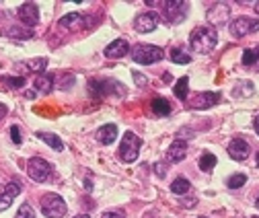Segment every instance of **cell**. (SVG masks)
I'll list each match as a JSON object with an SVG mask.
<instances>
[{"instance_id": "1", "label": "cell", "mask_w": 259, "mask_h": 218, "mask_svg": "<svg viewBox=\"0 0 259 218\" xmlns=\"http://www.w3.org/2000/svg\"><path fill=\"white\" fill-rule=\"evenodd\" d=\"M218 43V33L212 25H200L191 31L189 46L196 54H210Z\"/></svg>"}, {"instance_id": "2", "label": "cell", "mask_w": 259, "mask_h": 218, "mask_svg": "<svg viewBox=\"0 0 259 218\" xmlns=\"http://www.w3.org/2000/svg\"><path fill=\"white\" fill-rule=\"evenodd\" d=\"M142 146V138H138L134 132H125L119 144V157L125 163H134L138 159V152Z\"/></svg>"}, {"instance_id": "3", "label": "cell", "mask_w": 259, "mask_h": 218, "mask_svg": "<svg viewBox=\"0 0 259 218\" xmlns=\"http://www.w3.org/2000/svg\"><path fill=\"white\" fill-rule=\"evenodd\" d=\"M163 48H156V46H136L132 50V60L138 62V64H154V62L163 60Z\"/></svg>"}, {"instance_id": "4", "label": "cell", "mask_w": 259, "mask_h": 218, "mask_svg": "<svg viewBox=\"0 0 259 218\" xmlns=\"http://www.w3.org/2000/svg\"><path fill=\"white\" fill-rule=\"evenodd\" d=\"M41 212L46 218H62L66 214V202L58 194H48L41 198Z\"/></svg>"}, {"instance_id": "5", "label": "cell", "mask_w": 259, "mask_h": 218, "mask_svg": "<svg viewBox=\"0 0 259 218\" xmlns=\"http://www.w3.org/2000/svg\"><path fill=\"white\" fill-rule=\"evenodd\" d=\"M259 31V19H251V17H239L231 23V33L235 37H245L251 33Z\"/></svg>"}, {"instance_id": "6", "label": "cell", "mask_w": 259, "mask_h": 218, "mask_svg": "<svg viewBox=\"0 0 259 218\" xmlns=\"http://www.w3.org/2000/svg\"><path fill=\"white\" fill-rule=\"evenodd\" d=\"M27 173H29V177L33 179V181H39V183H44V181H48L50 179V175H52V165L48 163V161H44V159H39V157H33L29 161V165H27Z\"/></svg>"}, {"instance_id": "7", "label": "cell", "mask_w": 259, "mask_h": 218, "mask_svg": "<svg viewBox=\"0 0 259 218\" xmlns=\"http://www.w3.org/2000/svg\"><path fill=\"white\" fill-rule=\"evenodd\" d=\"M163 17L169 21V23H179L185 19L187 15V3H163Z\"/></svg>"}, {"instance_id": "8", "label": "cell", "mask_w": 259, "mask_h": 218, "mask_svg": "<svg viewBox=\"0 0 259 218\" xmlns=\"http://www.w3.org/2000/svg\"><path fill=\"white\" fill-rule=\"evenodd\" d=\"M158 27V15L156 13H142L134 19V29L138 33H150Z\"/></svg>"}, {"instance_id": "9", "label": "cell", "mask_w": 259, "mask_h": 218, "mask_svg": "<svg viewBox=\"0 0 259 218\" xmlns=\"http://www.w3.org/2000/svg\"><path fill=\"white\" fill-rule=\"evenodd\" d=\"M19 19H21L23 25H27V27H35V25L39 23V9H37V5H33V3L21 5V7H19Z\"/></svg>"}, {"instance_id": "10", "label": "cell", "mask_w": 259, "mask_h": 218, "mask_svg": "<svg viewBox=\"0 0 259 218\" xmlns=\"http://www.w3.org/2000/svg\"><path fill=\"white\" fill-rule=\"evenodd\" d=\"M19 194H21V183H19V181H11V183H7L5 192L0 194V212L9 210L11 204L15 202V198H17Z\"/></svg>"}, {"instance_id": "11", "label": "cell", "mask_w": 259, "mask_h": 218, "mask_svg": "<svg viewBox=\"0 0 259 218\" xmlns=\"http://www.w3.org/2000/svg\"><path fill=\"white\" fill-rule=\"evenodd\" d=\"M229 157L233 161H245L249 157V144L243 138H233L229 144Z\"/></svg>"}, {"instance_id": "12", "label": "cell", "mask_w": 259, "mask_h": 218, "mask_svg": "<svg viewBox=\"0 0 259 218\" xmlns=\"http://www.w3.org/2000/svg\"><path fill=\"white\" fill-rule=\"evenodd\" d=\"M218 101H220V95H218V93L204 91V93H198V95L191 99V107H196V109H208V107L216 105Z\"/></svg>"}, {"instance_id": "13", "label": "cell", "mask_w": 259, "mask_h": 218, "mask_svg": "<svg viewBox=\"0 0 259 218\" xmlns=\"http://www.w3.org/2000/svg\"><path fill=\"white\" fill-rule=\"evenodd\" d=\"M185 154H187V142L177 138V140L169 146V150H167V161H169V163H179V161L185 159Z\"/></svg>"}, {"instance_id": "14", "label": "cell", "mask_w": 259, "mask_h": 218, "mask_svg": "<svg viewBox=\"0 0 259 218\" xmlns=\"http://www.w3.org/2000/svg\"><path fill=\"white\" fill-rule=\"evenodd\" d=\"M130 52V43L125 39H113L107 48H105V56L111 58V60H117V58H123L127 56Z\"/></svg>"}, {"instance_id": "15", "label": "cell", "mask_w": 259, "mask_h": 218, "mask_svg": "<svg viewBox=\"0 0 259 218\" xmlns=\"http://www.w3.org/2000/svg\"><path fill=\"white\" fill-rule=\"evenodd\" d=\"M229 15H231V9L226 7V5H216V7H212V9L208 11V19H210L212 25H222V23H226Z\"/></svg>"}, {"instance_id": "16", "label": "cell", "mask_w": 259, "mask_h": 218, "mask_svg": "<svg viewBox=\"0 0 259 218\" xmlns=\"http://www.w3.org/2000/svg\"><path fill=\"white\" fill-rule=\"evenodd\" d=\"M117 138V126L115 123H105L103 128L97 130V140H99L101 144H113V140Z\"/></svg>"}, {"instance_id": "17", "label": "cell", "mask_w": 259, "mask_h": 218, "mask_svg": "<svg viewBox=\"0 0 259 218\" xmlns=\"http://www.w3.org/2000/svg\"><path fill=\"white\" fill-rule=\"evenodd\" d=\"M82 21H84V17H80L78 13H70V15H64L60 19V27L66 29V31H74L82 25Z\"/></svg>"}, {"instance_id": "18", "label": "cell", "mask_w": 259, "mask_h": 218, "mask_svg": "<svg viewBox=\"0 0 259 218\" xmlns=\"http://www.w3.org/2000/svg\"><path fill=\"white\" fill-rule=\"evenodd\" d=\"M150 107H152V111L156 115H169L171 113V103L167 99H163V97H154L152 103H150Z\"/></svg>"}, {"instance_id": "19", "label": "cell", "mask_w": 259, "mask_h": 218, "mask_svg": "<svg viewBox=\"0 0 259 218\" xmlns=\"http://www.w3.org/2000/svg\"><path fill=\"white\" fill-rule=\"evenodd\" d=\"M35 89L39 91V93H50L52 89H54V76L52 74H37V78H35Z\"/></svg>"}, {"instance_id": "20", "label": "cell", "mask_w": 259, "mask_h": 218, "mask_svg": "<svg viewBox=\"0 0 259 218\" xmlns=\"http://www.w3.org/2000/svg\"><path fill=\"white\" fill-rule=\"evenodd\" d=\"M189 190H191V183L187 179H183V177H179V179H175L171 183V192L175 196H185V194H189Z\"/></svg>"}, {"instance_id": "21", "label": "cell", "mask_w": 259, "mask_h": 218, "mask_svg": "<svg viewBox=\"0 0 259 218\" xmlns=\"http://www.w3.org/2000/svg\"><path fill=\"white\" fill-rule=\"evenodd\" d=\"M37 136H39V138H41V140H44L46 144H50V146H52L54 150H58V152H60V150H64V142H62V140H60V138H58L56 134H48V132H39Z\"/></svg>"}, {"instance_id": "22", "label": "cell", "mask_w": 259, "mask_h": 218, "mask_svg": "<svg viewBox=\"0 0 259 218\" xmlns=\"http://www.w3.org/2000/svg\"><path fill=\"white\" fill-rule=\"evenodd\" d=\"M245 183H247V175L245 173H235V175H231L229 179H226V185H229L231 190H239V188H243Z\"/></svg>"}, {"instance_id": "23", "label": "cell", "mask_w": 259, "mask_h": 218, "mask_svg": "<svg viewBox=\"0 0 259 218\" xmlns=\"http://www.w3.org/2000/svg\"><path fill=\"white\" fill-rule=\"evenodd\" d=\"M216 167V157H214V154H210V152H204L202 154V159H200V169L202 171H212Z\"/></svg>"}, {"instance_id": "24", "label": "cell", "mask_w": 259, "mask_h": 218, "mask_svg": "<svg viewBox=\"0 0 259 218\" xmlns=\"http://www.w3.org/2000/svg\"><path fill=\"white\" fill-rule=\"evenodd\" d=\"M241 60H243V64H245V66L255 64V62L259 60V46H257V48H251V50H245Z\"/></svg>"}, {"instance_id": "25", "label": "cell", "mask_w": 259, "mask_h": 218, "mask_svg": "<svg viewBox=\"0 0 259 218\" xmlns=\"http://www.w3.org/2000/svg\"><path fill=\"white\" fill-rule=\"evenodd\" d=\"M46 66H48V60L46 58H37V60H29L27 62V68H31L33 72H39V74H44Z\"/></svg>"}, {"instance_id": "26", "label": "cell", "mask_w": 259, "mask_h": 218, "mask_svg": "<svg viewBox=\"0 0 259 218\" xmlns=\"http://www.w3.org/2000/svg\"><path fill=\"white\" fill-rule=\"evenodd\" d=\"M171 62H175V64H189L191 62V56H187L185 52H181V50H171Z\"/></svg>"}, {"instance_id": "27", "label": "cell", "mask_w": 259, "mask_h": 218, "mask_svg": "<svg viewBox=\"0 0 259 218\" xmlns=\"http://www.w3.org/2000/svg\"><path fill=\"white\" fill-rule=\"evenodd\" d=\"M187 84H189V78H187V76H183V78L175 84V95H177L181 101L187 99Z\"/></svg>"}, {"instance_id": "28", "label": "cell", "mask_w": 259, "mask_h": 218, "mask_svg": "<svg viewBox=\"0 0 259 218\" xmlns=\"http://www.w3.org/2000/svg\"><path fill=\"white\" fill-rule=\"evenodd\" d=\"M7 35H13V37H21V39H29V37H33V31H29V29H21V27H11L7 29Z\"/></svg>"}, {"instance_id": "29", "label": "cell", "mask_w": 259, "mask_h": 218, "mask_svg": "<svg viewBox=\"0 0 259 218\" xmlns=\"http://www.w3.org/2000/svg\"><path fill=\"white\" fill-rule=\"evenodd\" d=\"M17 218H35V212L31 208V204H23L17 212Z\"/></svg>"}, {"instance_id": "30", "label": "cell", "mask_w": 259, "mask_h": 218, "mask_svg": "<svg viewBox=\"0 0 259 218\" xmlns=\"http://www.w3.org/2000/svg\"><path fill=\"white\" fill-rule=\"evenodd\" d=\"M5 82L9 84V86H13V89H21V86H25V78L23 76H13V78H5Z\"/></svg>"}, {"instance_id": "31", "label": "cell", "mask_w": 259, "mask_h": 218, "mask_svg": "<svg viewBox=\"0 0 259 218\" xmlns=\"http://www.w3.org/2000/svg\"><path fill=\"white\" fill-rule=\"evenodd\" d=\"M101 218H125V214H123L121 210H109V212H105Z\"/></svg>"}, {"instance_id": "32", "label": "cell", "mask_w": 259, "mask_h": 218, "mask_svg": "<svg viewBox=\"0 0 259 218\" xmlns=\"http://www.w3.org/2000/svg\"><path fill=\"white\" fill-rule=\"evenodd\" d=\"M154 173H156V177H165V175H167V165L156 163V165H154Z\"/></svg>"}, {"instance_id": "33", "label": "cell", "mask_w": 259, "mask_h": 218, "mask_svg": "<svg viewBox=\"0 0 259 218\" xmlns=\"http://www.w3.org/2000/svg\"><path fill=\"white\" fill-rule=\"evenodd\" d=\"M11 138H13V142H15V144H21V140H23V138H21V132H19V128H17V126H13V128H11Z\"/></svg>"}, {"instance_id": "34", "label": "cell", "mask_w": 259, "mask_h": 218, "mask_svg": "<svg viewBox=\"0 0 259 218\" xmlns=\"http://www.w3.org/2000/svg\"><path fill=\"white\" fill-rule=\"evenodd\" d=\"M7 113H9V109H7V105H5V103H0V119H3V117H5Z\"/></svg>"}, {"instance_id": "35", "label": "cell", "mask_w": 259, "mask_h": 218, "mask_svg": "<svg viewBox=\"0 0 259 218\" xmlns=\"http://www.w3.org/2000/svg\"><path fill=\"white\" fill-rule=\"evenodd\" d=\"M253 128H255V134L259 136V115L255 117V121H253Z\"/></svg>"}, {"instance_id": "36", "label": "cell", "mask_w": 259, "mask_h": 218, "mask_svg": "<svg viewBox=\"0 0 259 218\" xmlns=\"http://www.w3.org/2000/svg\"><path fill=\"white\" fill-rule=\"evenodd\" d=\"M255 13L259 15V3H255Z\"/></svg>"}, {"instance_id": "37", "label": "cell", "mask_w": 259, "mask_h": 218, "mask_svg": "<svg viewBox=\"0 0 259 218\" xmlns=\"http://www.w3.org/2000/svg\"><path fill=\"white\" fill-rule=\"evenodd\" d=\"M74 218H89L87 214H78V216H74Z\"/></svg>"}, {"instance_id": "38", "label": "cell", "mask_w": 259, "mask_h": 218, "mask_svg": "<svg viewBox=\"0 0 259 218\" xmlns=\"http://www.w3.org/2000/svg\"><path fill=\"white\" fill-rule=\"evenodd\" d=\"M255 206H257V210H259V198H257V204H255Z\"/></svg>"}, {"instance_id": "39", "label": "cell", "mask_w": 259, "mask_h": 218, "mask_svg": "<svg viewBox=\"0 0 259 218\" xmlns=\"http://www.w3.org/2000/svg\"><path fill=\"white\" fill-rule=\"evenodd\" d=\"M257 165H259V152H257Z\"/></svg>"}, {"instance_id": "40", "label": "cell", "mask_w": 259, "mask_h": 218, "mask_svg": "<svg viewBox=\"0 0 259 218\" xmlns=\"http://www.w3.org/2000/svg\"><path fill=\"white\" fill-rule=\"evenodd\" d=\"M253 218H259V216H253Z\"/></svg>"}, {"instance_id": "41", "label": "cell", "mask_w": 259, "mask_h": 218, "mask_svg": "<svg viewBox=\"0 0 259 218\" xmlns=\"http://www.w3.org/2000/svg\"><path fill=\"white\" fill-rule=\"evenodd\" d=\"M200 218H206V216H200Z\"/></svg>"}]
</instances>
